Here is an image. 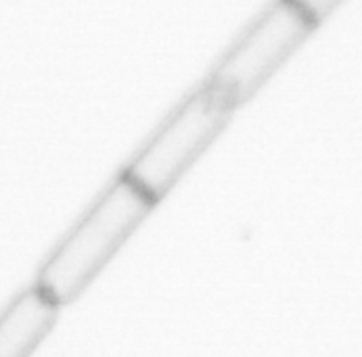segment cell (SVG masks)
<instances>
[{
    "label": "cell",
    "instance_id": "1",
    "mask_svg": "<svg viewBox=\"0 0 362 357\" xmlns=\"http://www.w3.org/2000/svg\"><path fill=\"white\" fill-rule=\"evenodd\" d=\"M153 205L156 202L121 173L50 254L35 288L56 307L79 298Z\"/></svg>",
    "mask_w": 362,
    "mask_h": 357
},
{
    "label": "cell",
    "instance_id": "2",
    "mask_svg": "<svg viewBox=\"0 0 362 357\" xmlns=\"http://www.w3.org/2000/svg\"><path fill=\"white\" fill-rule=\"evenodd\" d=\"M234 110L230 100L205 81L153 129L123 175L159 202L215 142Z\"/></svg>",
    "mask_w": 362,
    "mask_h": 357
},
{
    "label": "cell",
    "instance_id": "3",
    "mask_svg": "<svg viewBox=\"0 0 362 357\" xmlns=\"http://www.w3.org/2000/svg\"><path fill=\"white\" fill-rule=\"evenodd\" d=\"M315 27L316 18L309 8L278 2L232 42L207 83L238 108L276 73Z\"/></svg>",
    "mask_w": 362,
    "mask_h": 357
},
{
    "label": "cell",
    "instance_id": "4",
    "mask_svg": "<svg viewBox=\"0 0 362 357\" xmlns=\"http://www.w3.org/2000/svg\"><path fill=\"white\" fill-rule=\"evenodd\" d=\"M58 317V307L37 288L20 294L0 315V357H29Z\"/></svg>",
    "mask_w": 362,
    "mask_h": 357
}]
</instances>
